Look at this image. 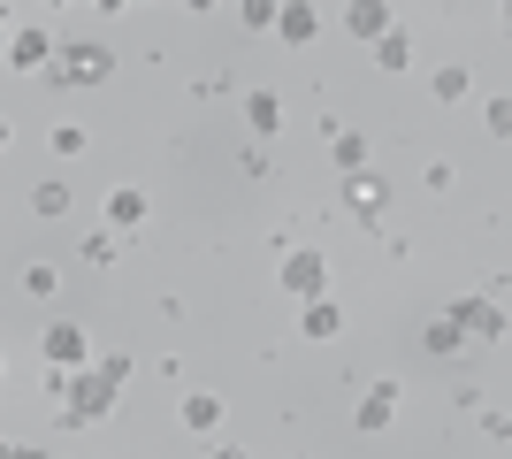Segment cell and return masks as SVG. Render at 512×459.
<instances>
[{"instance_id": "obj_1", "label": "cell", "mask_w": 512, "mask_h": 459, "mask_svg": "<svg viewBox=\"0 0 512 459\" xmlns=\"http://www.w3.org/2000/svg\"><path fill=\"white\" fill-rule=\"evenodd\" d=\"M115 77V54H107L100 39H69V46H54V85H107Z\"/></svg>"}, {"instance_id": "obj_2", "label": "cell", "mask_w": 512, "mask_h": 459, "mask_svg": "<svg viewBox=\"0 0 512 459\" xmlns=\"http://www.w3.org/2000/svg\"><path fill=\"white\" fill-rule=\"evenodd\" d=\"M451 329H459L467 345H497V337H505V306H497L490 291H474V299L451 306Z\"/></svg>"}, {"instance_id": "obj_3", "label": "cell", "mask_w": 512, "mask_h": 459, "mask_svg": "<svg viewBox=\"0 0 512 459\" xmlns=\"http://www.w3.org/2000/svg\"><path fill=\"white\" fill-rule=\"evenodd\" d=\"M283 291H291V299H321V291H329V253H314V245H299V253H283V276H276Z\"/></svg>"}, {"instance_id": "obj_4", "label": "cell", "mask_w": 512, "mask_h": 459, "mask_svg": "<svg viewBox=\"0 0 512 459\" xmlns=\"http://www.w3.org/2000/svg\"><path fill=\"white\" fill-rule=\"evenodd\" d=\"M62 398H69V421H107L123 391H115L107 375H69V383H62Z\"/></svg>"}, {"instance_id": "obj_5", "label": "cell", "mask_w": 512, "mask_h": 459, "mask_svg": "<svg viewBox=\"0 0 512 459\" xmlns=\"http://www.w3.org/2000/svg\"><path fill=\"white\" fill-rule=\"evenodd\" d=\"M39 352H46V368H62V375H77L92 360V345H85V329H77V322H46L39 329Z\"/></svg>"}, {"instance_id": "obj_6", "label": "cell", "mask_w": 512, "mask_h": 459, "mask_svg": "<svg viewBox=\"0 0 512 459\" xmlns=\"http://www.w3.org/2000/svg\"><path fill=\"white\" fill-rule=\"evenodd\" d=\"M344 31L375 46L383 31H398V8H390V0H352V8H344Z\"/></svg>"}, {"instance_id": "obj_7", "label": "cell", "mask_w": 512, "mask_h": 459, "mask_svg": "<svg viewBox=\"0 0 512 459\" xmlns=\"http://www.w3.org/2000/svg\"><path fill=\"white\" fill-rule=\"evenodd\" d=\"M100 215H107V230H115V238H130V230H138V222L153 215V199L138 192V184H123V192H107V207H100Z\"/></svg>"}, {"instance_id": "obj_8", "label": "cell", "mask_w": 512, "mask_h": 459, "mask_svg": "<svg viewBox=\"0 0 512 459\" xmlns=\"http://www.w3.org/2000/svg\"><path fill=\"white\" fill-rule=\"evenodd\" d=\"M54 31H8V62L23 69V77H31V69H54Z\"/></svg>"}, {"instance_id": "obj_9", "label": "cell", "mask_w": 512, "mask_h": 459, "mask_svg": "<svg viewBox=\"0 0 512 459\" xmlns=\"http://www.w3.org/2000/svg\"><path fill=\"white\" fill-rule=\"evenodd\" d=\"M390 421H398V383H367V398H360V429L367 437H375V429H390Z\"/></svg>"}, {"instance_id": "obj_10", "label": "cell", "mask_w": 512, "mask_h": 459, "mask_svg": "<svg viewBox=\"0 0 512 459\" xmlns=\"http://www.w3.org/2000/svg\"><path fill=\"white\" fill-rule=\"evenodd\" d=\"M314 31H321V8H314V0H291V8H276V39H283V46H306Z\"/></svg>"}, {"instance_id": "obj_11", "label": "cell", "mask_w": 512, "mask_h": 459, "mask_svg": "<svg viewBox=\"0 0 512 459\" xmlns=\"http://www.w3.org/2000/svg\"><path fill=\"white\" fill-rule=\"evenodd\" d=\"M344 207H352V215H360V222H375V215H383V176H344Z\"/></svg>"}, {"instance_id": "obj_12", "label": "cell", "mask_w": 512, "mask_h": 459, "mask_svg": "<svg viewBox=\"0 0 512 459\" xmlns=\"http://www.w3.org/2000/svg\"><path fill=\"white\" fill-rule=\"evenodd\" d=\"M337 329H344V314H337V306H329V299H306V306H299V337H314V345H329Z\"/></svg>"}, {"instance_id": "obj_13", "label": "cell", "mask_w": 512, "mask_h": 459, "mask_svg": "<svg viewBox=\"0 0 512 459\" xmlns=\"http://www.w3.org/2000/svg\"><path fill=\"white\" fill-rule=\"evenodd\" d=\"M245 123H253V138H276L283 131V100L276 92H245Z\"/></svg>"}, {"instance_id": "obj_14", "label": "cell", "mask_w": 512, "mask_h": 459, "mask_svg": "<svg viewBox=\"0 0 512 459\" xmlns=\"http://www.w3.org/2000/svg\"><path fill=\"white\" fill-rule=\"evenodd\" d=\"M184 429H192V437H214V429H222V398L192 391V398H184Z\"/></svg>"}, {"instance_id": "obj_15", "label": "cell", "mask_w": 512, "mask_h": 459, "mask_svg": "<svg viewBox=\"0 0 512 459\" xmlns=\"http://www.w3.org/2000/svg\"><path fill=\"white\" fill-rule=\"evenodd\" d=\"M367 153H375V146H367V131H337V138H329V161H337L344 176H360Z\"/></svg>"}, {"instance_id": "obj_16", "label": "cell", "mask_w": 512, "mask_h": 459, "mask_svg": "<svg viewBox=\"0 0 512 459\" xmlns=\"http://www.w3.org/2000/svg\"><path fill=\"white\" fill-rule=\"evenodd\" d=\"M428 92H436V100H444V108H459V100H467V92H474L467 62H444V69H436V77H428Z\"/></svg>"}, {"instance_id": "obj_17", "label": "cell", "mask_w": 512, "mask_h": 459, "mask_svg": "<svg viewBox=\"0 0 512 459\" xmlns=\"http://www.w3.org/2000/svg\"><path fill=\"white\" fill-rule=\"evenodd\" d=\"M421 345L436 352V360H451V352H467V337H459V329H451V314H436V322L421 329Z\"/></svg>"}, {"instance_id": "obj_18", "label": "cell", "mask_w": 512, "mask_h": 459, "mask_svg": "<svg viewBox=\"0 0 512 459\" xmlns=\"http://www.w3.org/2000/svg\"><path fill=\"white\" fill-rule=\"evenodd\" d=\"M375 62L383 69H413V39L406 31H383V39H375Z\"/></svg>"}, {"instance_id": "obj_19", "label": "cell", "mask_w": 512, "mask_h": 459, "mask_svg": "<svg viewBox=\"0 0 512 459\" xmlns=\"http://www.w3.org/2000/svg\"><path fill=\"white\" fill-rule=\"evenodd\" d=\"M54 284H62V268H54V261H31V268H23V291H31V299H54Z\"/></svg>"}, {"instance_id": "obj_20", "label": "cell", "mask_w": 512, "mask_h": 459, "mask_svg": "<svg viewBox=\"0 0 512 459\" xmlns=\"http://www.w3.org/2000/svg\"><path fill=\"white\" fill-rule=\"evenodd\" d=\"M46 146H54V153H69V161H77V153L92 146V131H85V123H54V138H46Z\"/></svg>"}, {"instance_id": "obj_21", "label": "cell", "mask_w": 512, "mask_h": 459, "mask_svg": "<svg viewBox=\"0 0 512 459\" xmlns=\"http://www.w3.org/2000/svg\"><path fill=\"white\" fill-rule=\"evenodd\" d=\"M115 253H123V238H115V230H92V238H85V261H92V268H115Z\"/></svg>"}, {"instance_id": "obj_22", "label": "cell", "mask_w": 512, "mask_h": 459, "mask_svg": "<svg viewBox=\"0 0 512 459\" xmlns=\"http://www.w3.org/2000/svg\"><path fill=\"white\" fill-rule=\"evenodd\" d=\"M130 368H138V360H130V352H100V360H92V375H107V383H115V391H123V383H130Z\"/></svg>"}, {"instance_id": "obj_23", "label": "cell", "mask_w": 512, "mask_h": 459, "mask_svg": "<svg viewBox=\"0 0 512 459\" xmlns=\"http://www.w3.org/2000/svg\"><path fill=\"white\" fill-rule=\"evenodd\" d=\"M31 207L54 222V215H69V192H62V184H39V192H31Z\"/></svg>"}, {"instance_id": "obj_24", "label": "cell", "mask_w": 512, "mask_h": 459, "mask_svg": "<svg viewBox=\"0 0 512 459\" xmlns=\"http://www.w3.org/2000/svg\"><path fill=\"white\" fill-rule=\"evenodd\" d=\"M237 23H253V31H276V0H245V8H237Z\"/></svg>"}, {"instance_id": "obj_25", "label": "cell", "mask_w": 512, "mask_h": 459, "mask_svg": "<svg viewBox=\"0 0 512 459\" xmlns=\"http://www.w3.org/2000/svg\"><path fill=\"white\" fill-rule=\"evenodd\" d=\"M482 123H490L497 138H505V131H512V100H482Z\"/></svg>"}, {"instance_id": "obj_26", "label": "cell", "mask_w": 512, "mask_h": 459, "mask_svg": "<svg viewBox=\"0 0 512 459\" xmlns=\"http://www.w3.org/2000/svg\"><path fill=\"white\" fill-rule=\"evenodd\" d=\"M0 459H46V452H31V444H0Z\"/></svg>"}, {"instance_id": "obj_27", "label": "cell", "mask_w": 512, "mask_h": 459, "mask_svg": "<svg viewBox=\"0 0 512 459\" xmlns=\"http://www.w3.org/2000/svg\"><path fill=\"white\" fill-rule=\"evenodd\" d=\"M8 138H16V131H8V115H0V153H8Z\"/></svg>"}, {"instance_id": "obj_28", "label": "cell", "mask_w": 512, "mask_h": 459, "mask_svg": "<svg viewBox=\"0 0 512 459\" xmlns=\"http://www.w3.org/2000/svg\"><path fill=\"white\" fill-rule=\"evenodd\" d=\"M214 459H245V452H214Z\"/></svg>"}, {"instance_id": "obj_29", "label": "cell", "mask_w": 512, "mask_h": 459, "mask_svg": "<svg viewBox=\"0 0 512 459\" xmlns=\"http://www.w3.org/2000/svg\"><path fill=\"white\" fill-rule=\"evenodd\" d=\"M0 31H8V8H0Z\"/></svg>"}, {"instance_id": "obj_30", "label": "cell", "mask_w": 512, "mask_h": 459, "mask_svg": "<svg viewBox=\"0 0 512 459\" xmlns=\"http://www.w3.org/2000/svg\"><path fill=\"white\" fill-rule=\"evenodd\" d=\"M0 375H8V352H0Z\"/></svg>"}]
</instances>
